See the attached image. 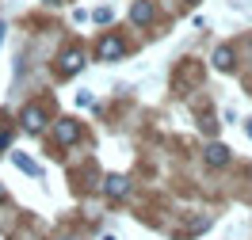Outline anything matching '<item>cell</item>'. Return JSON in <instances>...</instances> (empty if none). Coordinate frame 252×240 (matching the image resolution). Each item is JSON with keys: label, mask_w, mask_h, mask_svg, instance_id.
I'll use <instances>...</instances> for the list:
<instances>
[{"label": "cell", "mask_w": 252, "mask_h": 240, "mask_svg": "<svg viewBox=\"0 0 252 240\" xmlns=\"http://www.w3.org/2000/svg\"><path fill=\"white\" fill-rule=\"evenodd\" d=\"M95 53H99V61H119V57L126 53V42L119 38V34H103L99 46H95Z\"/></svg>", "instance_id": "6da1fadb"}, {"label": "cell", "mask_w": 252, "mask_h": 240, "mask_svg": "<svg viewBox=\"0 0 252 240\" xmlns=\"http://www.w3.org/2000/svg\"><path fill=\"white\" fill-rule=\"evenodd\" d=\"M153 16H157L153 0H138V4H130V23H134V27H149Z\"/></svg>", "instance_id": "7a4b0ae2"}, {"label": "cell", "mask_w": 252, "mask_h": 240, "mask_svg": "<svg viewBox=\"0 0 252 240\" xmlns=\"http://www.w3.org/2000/svg\"><path fill=\"white\" fill-rule=\"evenodd\" d=\"M19 122H23V130H31V133H38V130L46 126V111L42 107H23V114H19Z\"/></svg>", "instance_id": "3957f363"}, {"label": "cell", "mask_w": 252, "mask_h": 240, "mask_svg": "<svg viewBox=\"0 0 252 240\" xmlns=\"http://www.w3.org/2000/svg\"><path fill=\"white\" fill-rule=\"evenodd\" d=\"M80 69H84V53H80V50H65L62 61H58V73L73 77V73H80Z\"/></svg>", "instance_id": "277c9868"}, {"label": "cell", "mask_w": 252, "mask_h": 240, "mask_svg": "<svg viewBox=\"0 0 252 240\" xmlns=\"http://www.w3.org/2000/svg\"><path fill=\"white\" fill-rule=\"evenodd\" d=\"M229 164V149L225 145H206V168H225Z\"/></svg>", "instance_id": "5b68a950"}, {"label": "cell", "mask_w": 252, "mask_h": 240, "mask_svg": "<svg viewBox=\"0 0 252 240\" xmlns=\"http://www.w3.org/2000/svg\"><path fill=\"white\" fill-rule=\"evenodd\" d=\"M58 141H62V145H73V141H80V126L73 122V118L58 122Z\"/></svg>", "instance_id": "8992f818"}, {"label": "cell", "mask_w": 252, "mask_h": 240, "mask_svg": "<svg viewBox=\"0 0 252 240\" xmlns=\"http://www.w3.org/2000/svg\"><path fill=\"white\" fill-rule=\"evenodd\" d=\"M103 191H107L111 198H123V194L130 191V183H126V176H107L103 179Z\"/></svg>", "instance_id": "52a82bcc"}, {"label": "cell", "mask_w": 252, "mask_h": 240, "mask_svg": "<svg viewBox=\"0 0 252 240\" xmlns=\"http://www.w3.org/2000/svg\"><path fill=\"white\" fill-rule=\"evenodd\" d=\"M233 50H229V46H218V50H214V69H218V73H229V69H233Z\"/></svg>", "instance_id": "ba28073f"}, {"label": "cell", "mask_w": 252, "mask_h": 240, "mask_svg": "<svg viewBox=\"0 0 252 240\" xmlns=\"http://www.w3.org/2000/svg\"><path fill=\"white\" fill-rule=\"evenodd\" d=\"M12 160H16V164L23 168V172H27V176H34V179L42 176V168H38V164H34V160L27 157V153H12Z\"/></svg>", "instance_id": "9c48e42d"}, {"label": "cell", "mask_w": 252, "mask_h": 240, "mask_svg": "<svg viewBox=\"0 0 252 240\" xmlns=\"http://www.w3.org/2000/svg\"><path fill=\"white\" fill-rule=\"evenodd\" d=\"M92 19H95V23H111V19H115V12H111V8H95Z\"/></svg>", "instance_id": "30bf717a"}, {"label": "cell", "mask_w": 252, "mask_h": 240, "mask_svg": "<svg viewBox=\"0 0 252 240\" xmlns=\"http://www.w3.org/2000/svg\"><path fill=\"white\" fill-rule=\"evenodd\" d=\"M199 126H203V130H206V133H214V126H218V122H214V114L206 111V114H203V118H199Z\"/></svg>", "instance_id": "8fae6325"}, {"label": "cell", "mask_w": 252, "mask_h": 240, "mask_svg": "<svg viewBox=\"0 0 252 240\" xmlns=\"http://www.w3.org/2000/svg\"><path fill=\"white\" fill-rule=\"evenodd\" d=\"M245 133H249V141H252V118H249V122H245Z\"/></svg>", "instance_id": "7c38bea8"}, {"label": "cell", "mask_w": 252, "mask_h": 240, "mask_svg": "<svg viewBox=\"0 0 252 240\" xmlns=\"http://www.w3.org/2000/svg\"><path fill=\"white\" fill-rule=\"evenodd\" d=\"M0 198H4V191H0Z\"/></svg>", "instance_id": "4fadbf2b"}]
</instances>
